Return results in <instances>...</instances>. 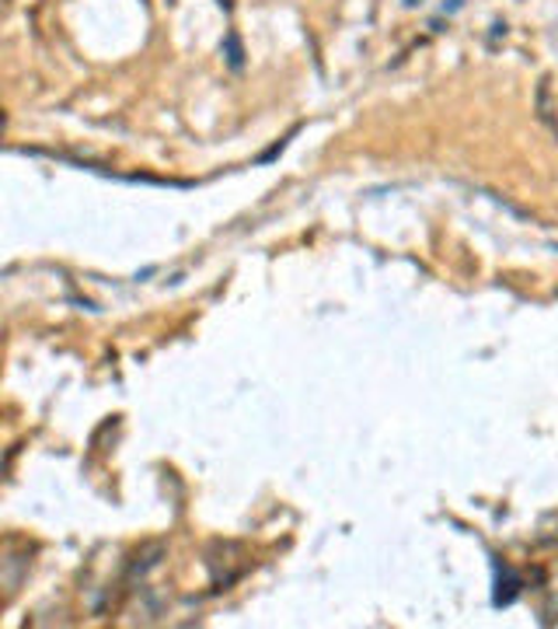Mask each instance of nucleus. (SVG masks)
Here are the masks:
<instances>
[{"label": "nucleus", "instance_id": "1", "mask_svg": "<svg viewBox=\"0 0 558 629\" xmlns=\"http://www.w3.org/2000/svg\"><path fill=\"white\" fill-rule=\"evenodd\" d=\"M161 556H164V545L161 542H154V545H147V550L143 553H137V559L130 563V577L137 580H143L150 571H154V566H161Z\"/></svg>", "mask_w": 558, "mask_h": 629}, {"label": "nucleus", "instance_id": "2", "mask_svg": "<svg viewBox=\"0 0 558 629\" xmlns=\"http://www.w3.org/2000/svg\"><path fill=\"white\" fill-rule=\"evenodd\" d=\"M517 595H521V577L513 574V571H503L500 580H496V598H492V601H496V605L503 608V605H513V601H517Z\"/></svg>", "mask_w": 558, "mask_h": 629}, {"label": "nucleus", "instance_id": "3", "mask_svg": "<svg viewBox=\"0 0 558 629\" xmlns=\"http://www.w3.org/2000/svg\"><path fill=\"white\" fill-rule=\"evenodd\" d=\"M224 53H227V63H230L234 71H242V67H245V50H242L238 32H227V39H224Z\"/></svg>", "mask_w": 558, "mask_h": 629}, {"label": "nucleus", "instance_id": "4", "mask_svg": "<svg viewBox=\"0 0 558 629\" xmlns=\"http://www.w3.org/2000/svg\"><path fill=\"white\" fill-rule=\"evenodd\" d=\"M405 4H409V8H416V4H419V0H405Z\"/></svg>", "mask_w": 558, "mask_h": 629}]
</instances>
